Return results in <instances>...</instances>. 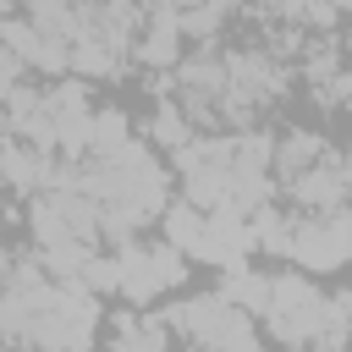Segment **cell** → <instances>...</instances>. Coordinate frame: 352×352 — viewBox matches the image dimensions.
<instances>
[{
    "instance_id": "6da1fadb",
    "label": "cell",
    "mask_w": 352,
    "mask_h": 352,
    "mask_svg": "<svg viewBox=\"0 0 352 352\" xmlns=\"http://www.w3.org/2000/svg\"><path fill=\"white\" fill-rule=\"evenodd\" d=\"M82 192L94 204H116V209L148 220L170 204V176L154 160V148L143 138H132L126 148H116L104 160H82Z\"/></svg>"
},
{
    "instance_id": "7a4b0ae2",
    "label": "cell",
    "mask_w": 352,
    "mask_h": 352,
    "mask_svg": "<svg viewBox=\"0 0 352 352\" xmlns=\"http://www.w3.org/2000/svg\"><path fill=\"white\" fill-rule=\"evenodd\" d=\"M165 324H176V336L198 352H264L258 330H253V314H242L236 302H226L220 292L209 297H187L165 314Z\"/></svg>"
},
{
    "instance_id": "3957f363",
    "label": "cell",
    "mask_w": 352,
    "mask_h": 352,
    "mask_svg": "<svg viewBox=\"0 0 352 352\" xmlns=\"http://www.w3.org/2000/svg\"><path fill=\"white\" fill-rule=\"evenodd\" d=\"M286 258L302 275H330L352 258V204L319 209V214H292V248Z\"/></svg>"
},
{
    "instance_id": "277c9868",
    "label": "cell",
    "mask_w": 352,
    "mask_h": 352,
    "mask_svg": "<svg viewBox=\"0 0 352 352\" xmlns=\"http://www.w3.org/2000/svg\"><path fill=\"white\" fill-rule=\"evenodd\" d=\"M116 258H121V297L132 302V308H143V302H154V297H165V292H176L182 280H187V253H176L165 236L160 242H126V248H116Z\"/></svg>"
},
{
    "instance_id": "5b68a950",
    "label": "cell",
    "mask_w": 352,
    "mask_h": 352,
    "mask_svg": "<svg viewBox=\"0 0 352 352\" xmlns=\"http://www.w3.org/2000/svg\"><path fill=\"white\" fill-rule=\"evenodd\" d=\"M0 44H6L28 72H50V77H66V72H72V44L38 33L22 11H16V16H0Z\"/></svg>"
},
{
    "instance_id": "8992f818",
    "label": "cell",
    "mask_w": 352,
    "mask_h": 352,
    "mask_svg": "<svg viewBox=\"0 0 352 352\" xmlns=\"http://www.w3.org/2000/svg\"><path fill=\"white\" fill-rule=\"evenodd\" d=\"M286 192H292V204H297L302 214H319V209H341V204H352V187H346V176H341V160H336V154H330L324 165H314V170L292 176V182H286Z\"/></svg>"
},
{
    "instance_id": "52a82bcc",
    "label": "cell",
    "mask_w": 352,
    "mask_h": 352,
    "mask_svg": "<svg viewBox=\"0 0 352 352\" xmlns=\"http://www.w3.org/2000/svg\"><path fill=\"white\" fill-rule=\"evenodd\" d=\"M104 352H170V324H165L160 314L121 308V314H110Z\"/></svg>"
},
{
    "instance_id": "ba28073f",
    "label": "cell",
    "mask_w": 352,
    "mask_h": 352,
    "mask_svg": "<svg viewBox=\"0 0 352 352\" xmlns=\"http://www.w3.org/2000/svg\"><path fill=\"white\" fill-rule=\"evenodd\" d=\"M324 160H330V143H324L319 132H286V138L275 143V176H280V182L302 176V170H314V165H324Z\"/></svg>"
},
{
    "instance_id": "9c48e42d",
    "label": "cell",
    "mask_w": 352,
    "mask_h": 352,
    "mask_svg": "<svg viewBox=\"0 0 352 352\" xmlns=\"http://www.w3.org/2000/svg\"><path fill=\"white\" fill-rule=\"evenodd\" d=\"M160 231H165V242H170L176 253L198 258V248H204V209L187 204V198H170V204L160 209Z\"/></svg>"
},
{
    "instance_id": "30bf717a",
    "label": "cell",
    "mask_w": 352,
    "mask_h": 352,
    "mask_svg": "<svg viewBox=\"0 0 352 352\" xmlns=\"http://www.w3.org/2000/svg\"><path fill=\"white\" fill-rule=\"evenodd\" d=\"M126 143H132V116L121 104L94 110V121H88V160H104V154H116Z\"/></svg>"
},
{
    "instance_id": "8fae6325",
    "label": "cell",
    "mask_w": 352,
    "mask_h": 352,
    "mask_svg": "<svg viewBox=\"0 0 352 352\" xmlns=\"http://www.w3.org/2000/svg\"><path fill=\"white\" fill-rule=\"evenodd\" d=\"M220 297L236 302L242 314H264V302H270V275L253 270V264H242V270H220Z\"/></svg>"
},
{
    "instance_id": "7c38bea8",
    "label": "cell",
    "mask_w": 352,
    "mask_h": 352,
    "mask_svg": "<svg viewBox=\"0 0 352 352\" xmlns=\"http://www.w3.org/2000/svg\"><path fill=\"white\" fill-rule=\"evenodd\" d=\"M182 143H192V121H187V110L176 99H160L154 116H148V148H170L176 154Z\"/></svg>"
},
{
    "instance_id": "4fadbf2b",
    "label": "cell",
    "mask_w": 352,
    "mask_h": 352,
    "mask_svg": "<svg viewBox=\"0 0 352 352\" xmlns=\"http://www.w3.org/2000/svg\"><path fill=\"white\" fill-rule=\"evenodd\" d=\"M248 236H253V248L258 253H275V258H286V248H292V220L280 214V209H253L248 214Z\"/></svg>"
},
{
    "instance_id": "5bb4252c",
    "label": "cell",
    "mask_w": 352,
    "mask_h": 352,
    "mask_svg": "<svg viewBox=\"0 0 352 352\" xmlns=\"http://www.w3.org/2000/svg\"><path fill=\"white\" fill-rule=\"evenodd\" d=\"M94 104H88V88H82V77H60L55 88H44V116L50 121H72V116H88Z\"/></svg>"
},
{
    "instance_id": "9a60e30c",
    "label": "cell",
    "mask_w": 352,
    "mask_h": 352,
    "mask_svg": "<svg viewBox=\"0 0 352 352\" xmlns=\"http://www.w3.org/2000/svg\"><path fill=\"white\" fill-rule=\"evenodd\" d=\"M22 72H28V66H22V60H16V55L0 44V94H11V88L22 82Z\"/></svg>"
},
{
    "instance_id": "2e32d148",
    "label": "cell",
    "mask_w": 352,
    "mask_h": 352,
    "mask_svg": "<svg viewBox=\"0 0 352 352\" xmlns=\"http://www.w3.org/2000/svg\"><path fill=\"white\" fill-rule=\"evenodd\" d=\"M336 302H341V319H346V336H352V292H341Z\"/></svg>"
},
{
    "instance_id": "e0dca14e",
    "label": "cell",
    "mask_w": 352,
    "mask_h": 352,
    "mask_svg": "<svg viewBox=\"0 0 352 352\" xmlns=\"http://www.w3.org/2000/svg\"><path fill=\"white\" fill-rule=\"evenodd\" d=\"M0 352H22V346H11V341H0Z\"/></svg>"
}]
</instances>
